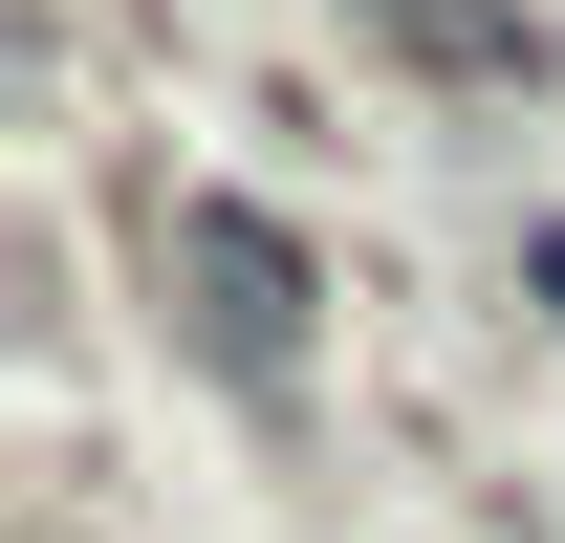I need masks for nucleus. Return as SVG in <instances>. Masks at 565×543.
<instances>
[{"label":"nucleus","instance_id":"nucleus-1","mask_svg":"<svg viewBox=\"0 0 565 543\" xmlns=\"http://www.w3.org/2000/svg\"><path fill=\"white\" fill-rule=\"evenodd\" d=\"M152 283H174V348H196L239 413H282L305 392V239H282L262 196H152Z\"/></svg>","mask_w":565,"mask_h":543},{"label":"nucleus","instance_id":"nucleus-2","mask_svg":"<svg viewBox=\"0 0 565 543\" xmlns=\"http://www.w3.org/2000/svg\"><path fill=\"white\" fill-rule=\"evenodd\" d=\"M522 283H544V327H565V217H544V239H522Z\"/></svg>","mask_w":565,"mask_h":543}]
</instances>
